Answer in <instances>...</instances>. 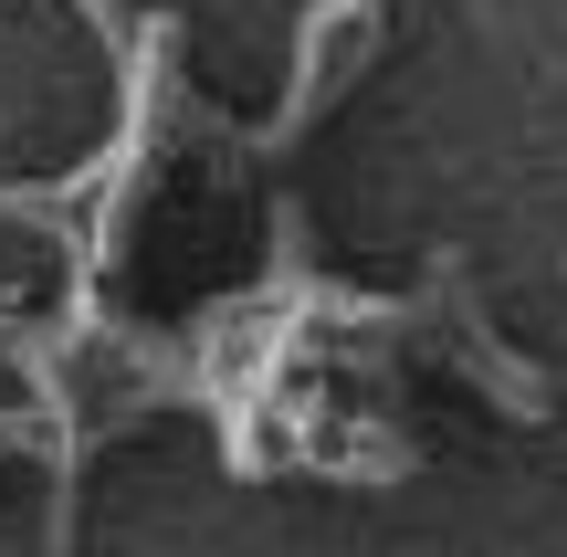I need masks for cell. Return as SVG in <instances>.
I'll return each mask as SVG.
<instances>
[{
    "label": "cell",
    "mask_w": 567,
    "mask_h": 557,
    "mask_svg": "<svg viewBox=\"0 0 567 557\" xmlns=\"http://www.w3.org/2000/svg\"><path fill=\"white\" fill-rule=\"evenodd\" d=\"M74 11H84V21H95V32H105V42H116V32H126V0H74Z\"/></svg>",
    "instance_id": "cell-3"
},
{
    "label": "cell",
    "mask_w": 567,
    "mask_h": 557,
    "mask_svg": "<svg viewBox=\"0 0 567 557\" xmlns=\"http://www.w3.org/2000/svg\"><path fill=\"white\" fill-rule=\"evenodd\" d=\"M368 21H379V0H316L305 11V42H295V84H284V105H274V126H264V147H295L305 126L337 105V84L358 74V53H368Z\"/></svg>",
    "instance_id": "cell-1"
},
{
    "label": "cell",
    "mask_w": 567,
    "mask_h": 557,
    "mask_svg": "<svg viewBox=\"0 0 567 557\" xmlns=\"http://www.w3.org/2000/svg\"><path fill=\"white\" fill-rule=\"evenodd\" d=\"M452 348H463V358H473V379H484V390L505 400V421H536V411H547V390H536V369H515V358L494 348V327L473 316L463 274H452Z\"/></svg>",
    "instance_id": "cell-2"
}]
</instances>
